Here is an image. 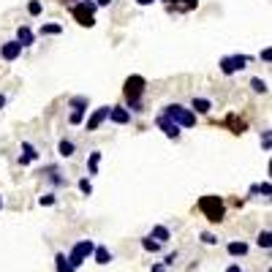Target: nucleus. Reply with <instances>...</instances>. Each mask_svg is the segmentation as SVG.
I'll return each instance as SVG.
<instances>
[{
	"mask_svg": "<svg viewBox=\"0 0 272 272\" xmlns=\"http://www.w3.org/2000/svg\"><path fill=\"white\" fill-rule=\"evenodd\" d=\"M98 163H101V150H93V153H90V158H87L90 177H95V174H98Z\"/></svg>",
	"mask_w": 272,
	"mask_h": 272,
	"instance_id": "nucleus-21",
	"label": "nucleus"
},
{
	"mask_svg": "<svg viewBox=\"0 0 272 272\" xmlns=\"http://www.w3.org/2000/svg\"><path fill=\"white\" fill-rule=\"evenodd\" d=\"M14 41H17L22 49H30V47H33V41H36V33H33L27 25H22V27L17 30V38H14Z\"/></svg>",
	"mask_w": 272,
	"mask_h": 272,
	"instance_id": "nucleus-12",
	"label": "nucleus"
},
{
	"mask_svg": "<svg viewBox=\"0 0 272 272\" xmlns=\"http://www.w3.org/2000/svg\"><path fill=\"white\" fill-rule=\"evenodd\" d=\"M161 114H163L166 120H172L177 128H193L196 125V114L190 112L185 104H177V101H174V104H166V107L161 109Z\"/></svg>",
	"mask_w": 272,
	"mask_h": 272,
	"instance_id": "nucleus-2",
	"label": "nucleus"
},
{
	"mask_svg": "<svg viewBox=\"0 0 272 272\" xmlns=\"http://www.w3.org/2000/svg\"><path fill=\"white\" fill-rule=\"evenodd\" d=\"M163 3H169V8H174V11H190L199 6V0H163Z\"/></svg>",
	"mask_w": 272,
	"mask_h": 272,
	"instance_id": "nucleus-20",
	"label": "nucleus"
},
{
	"mask_svg": "<svg viewBox=\"0 0 272 272\" xmlns=\"http://www.w3.org/2000/svg\"><path fill=\"white\" fill-rule=\"evenodd\" d=\"M3 107H6V95L0 93V109H3Z\"/></svg>",
	"mask_w": 272,
	"mask_h": 272,
	"instance_id": "nucleus-40",
	"label": "nucleus"
},
{
	"mask_svg": "<svg viewBox=\"0 0 272 272\" xmlns=\"http://www.w3.org/2000/svg\"><path fill=\"white\" fill-rule=\"evenodd\" d=\"M95 3L93 0H84V3H74L71 6V14H74V19H77L82 27H93L95 25Z\"/></svg>",
	"mask_w": 272,
	"mask_h": 272,
	"instance_id": "nucleus-4",
	"label": "nucleus"
},
{
	"mask_svg": "<svg viewBox=\"0 0 272 272\" xmlns=\"http://www.w3.org/2000/svg\"><path fill=\"white\" fill-rule=\"evenodd\" d=\"M259 57L264 60V63H270V60H272V49H270V47H267V49H261V54H259Z\"/></svg>",
	"mask_w": 272,
	"mask_h": 272,
	"instance_id": "nucleus-35",
	"label": "nucleus"
},
{
	"mask_svg": "<svg viewBox=\"0 0 272 272\" xmlns=\"http://www.w3.org/2000/svg\"><path fill=\"white\" fill-rule=\"evenodd\" d=\"M250 90H253V93H259V95H264L267 93V82H264V79H259V77L250 79Z\"/></svg>",
	"mask_w": 272,
	"mask_h": 272,
	"instance_id": "nucleus-26",
	"label": "nucleus"
},
{
	"mask_svg": "<svg viewBox=\"0 0 272 272\" xmlns=\"http://www.w3.org/2000/svg\"><path fill=\"white\" fill-rule=\"evenodd\" d=\"M93 250H95V243H93V240H79V243L74 245L71 250H68V259H71L74 267H82L84 261L93 256Z\"/></svg>",
	"mask_w": 272,
	"mask_h": 272,
	"instance_id": "nucleus-5",
	"label": "nucleus"
},
{
	"mask_svg": "<svg viewBox=\"0 0 272 272\" xmlns=\"http://www.w3.org/2000/svg\"><path fill=\"white\" fill-rule=\"evenodd\" d=\"M60 33H63V25H60V22L41 25V30H38V36H60Z\"/></svg>",
	"mask_w": 272,
	"mask_h": 272,
	"instance_id": "nucleus-22",
	"label": "nucleus"
},
{
	"mask_svg": "<svg viewBox=\"0 0 272 272\" xmlns=\"http://www.w3.org/2000/svg\"><path fill=\"white\" fill-rule=\"evenodd\" d=\"M150 237H153L155 243H169L172 240V231H169V226H153V231H150Z\"/></svg>",
	"mask_w": 272,
	"mask_h": 272,
	"instance_id": "nucleus-18",
	"label": "nucleus"
},
{
	"mask_svg": "<svg viewBox=\"0 0 272 272\" xmlns=\"http://www.w3.org/2000/svg\"><path fill=\"white\" fill-rule=\"evenodd\" d=\"M226 253L234 256V259H243V256H248V243H245V240H231V243L226 245Z\"/></svg>",
	"mask_w": 272,
	"mask_h": 272,
	"instance_id": "nucleus-15",
	"label": "nucleus"
},
{
	"mask_svg": "<svg viewBox=\"0 0 272 272\" xmlns=\"http://www.w3.org/2000/svg\"><path fill=\"white\" fill-rule=\"evenodd\" d=\"M3 207H6V201H3V193H0V210H3Z\"/></svg>",
	"mask_w": 272,
	"mask_h": 272,
	"instance_id": "nucleus-41",
	"label": "nucleus"
},
{
	"mask_svg": "<svg viewBox=\"0 0 272 272\" xmlns=\"http://www.w3.org/2000/svg\"><path fill=\"white\" fill-rule=\"evenodd\" d=\"M41 11H44L41 0H30V3H27V14H30V17H38Z\"/></svg>",
	"mask_w": 272,
	"mask_h": 272,
	"instance_id": "nucleus-27",
	"label": "nucleus"
},
{
	"mask_svg": "<svg viewBox=\"0 0 272 272\" xmlns=\"http://www.w3.org/2000/svg\"><path fill=\"white\" fill-rule=\"evenodd\" d=\"M44 180H47L49 185H52V188H68V177H65L63 172H60V166H44Z\"/></svg>",
	"mask_w": 272,
	"mask_h": 272,
	"instance_id": "nucleus-7",
	"label": "nucleus"
},
{
	"mask_svg": "<svg viewBox=\"0 0 272 272\" xmlns=\"http://www.w3.org/2000/svg\"><path fill=\"white\" fill-rule=\"evenodd\" d=\"M250 193H264V196H270V193H272V188H270V183H264V185H253V188H250Z\"/></svg>",
	"mask_w": 272,
	"mask_h": 272,
	"instance_id": "nucleus-31",
	"label": "nucleus"
},
{
	"mask_svg": "<svg viewBox=\"0 0 272 272\" xmlns=\"http://www.w3.org/2000/svg\"><path fill=\"white\" fill-rule=\"evenodd\" d=\"M177 259H180V250H174V253H169L163 259V267H174V264H177Z\"/></svg>",
	"mask_w": 272,
	"mask_h": 272,
	"instance_id": "nucleus-32",
	"label": "nucleus"
},
{
	"mask_svg": "<svg viewBox=\"0 0 272 272\" xmlns=\"http://www.w3.org/2000/svg\"><path fill=\"white\" fill-rule=\"evenodd\" d=\"M188 109H190L193 114H210V112H213V101H210V98H201V95H193Z\"/></svg>",
	"mask_w": 272,
	"mask_h": 272,
	"instance_id": "nucleus-11",
	"label": "nucleus"
},
{
	"mask_svg": "<svg viewBox=\"0 0 272 272\" xmlns=\"http://www.w3.org/2000/svg\"><path fill=\"white\" fill-rule=\"evenodd\" d=\"M142 248H144V250H147V253H158V250H161V248H163V245H161V243H155L153 237H150V234H147V237H142Z\"/></svg>",
	"mask_w": 272,
	"mask_h": 272,
	"instance_id": "nucleus-24",
	"label": "nucleus"
},
{
	"mask_svg": "<svg viewBox=\"0 0 272 272\" xmlns=\"http://www.w3.org/2000/svg\"><path fill=\"white\" fill-rule=\"evenodd\" d=\"M199 213L210 220V223H220L226 215V204L220 196H201L199 199Z\"/></svg>",
	"mask_w": 272,
	"mask_h": 272,
	"instance_id": "nucleus-3",
	"label": "nucleus"
},
{
	"mask_svg": "<svg viewBox=\"0 0 272 272\" xmlns=\"http://www.w3.org/2000/svg\"><path fill=\"white\" fill-rule=\"evenodd\" d=\"M54 201H57V196H54V193H44L41 199H38V204H41V207H52Z\"/></svg>",
	"mask_w": 272,
	"mask_h": 272,
	"instance_id": "nucleus-29",
	"label": "nucleus"
},
{
	"mask_svg": "<svg viewBox=\"0 0 272 272\" xmlns=\"http://www.w3.org/2000/svg\"><path fill=\"white\" fill-rule=\"evenodd\" d=\"M226 272H245V270L240 264H229V267H226Z\"/></svg>",
	"mask_w": 272,
	"mask_h": 272,
	"instance_id": "nucleus-37",
	"label": "nucleus"
},
{
	"mask_svg": "<svg viewBox=\"0 0 272 272\" xmlns=\"http://www.w3.org/2000/svg\"><path fill=\"white\" fill-rule=\"evenodd\" d=\"M57 155L60 158H74V155H77V142H74V139H68V136H65V139H60L57 142Z\"/></svg>",
	"mask_w": 272,
	"mask_h": 272,
	"instance_id": "nucleus-14",
	"label": "nucleus"
},
{
	"mask_svg": "<svg viewBox=\"0 0 272 272\" xmlns=\"http://www.w3.org/2000/svg\"><path fill=\"white\" fill-rule=\"evenodd\" d=\"M139 6H150V3H155V0H136Z\"/></svg>",
	"mask_w": 272,
	"mask_h": 272,
	"instance_id": "nucleus-39",
	"label": "nucleus"
},
{
	"mask_svg": "<svg viewBox=\"0 0 272 272\" xmlns=\"http://www.w3.org/2000/svg\"><path fill=\"white\" fill-rule=\"evenodd\" d=\"M201 243H204V245H215V243H218V237L210 234V231H201Z\"/></svg>",
	"mask_w": 272,
	"mask_h": 272,
	"instance_id": "nucleus-33",
	"label": "nucleus"
},
{
	"mask_svg": "<svg viewBox=\"0 0 272 272\" xmlns=\"http://www.w3.org/2000/svg\"><path fill=\"white\" fill-rule=\"evenodd\" d=\"M22 54V47H19L17 41H6V44H0V57L6 60V63H14V60Z\"/></svg>",
	"mask_w": 272,
	"mask_h": 272,
	"instance_id": "nucleus-10",
	"label": "nucleus"
},
{
	"mask_svg": "<svg viewBox=\"0 0 272 272\" xmlns=\"http://www.w3.org/2000/svg\"><path fill=\"white\" fill-rule=\"evenodd\" d=\"M87 104H90L87 95H74V98L68 101V107L71 109H84V112H87Z\"/></svg>",
	"mask_w": 272,
	"mask_h": 272,
	"instance_id": "nucleus-25",
	"label": "nucleus"
},
{
	"mask_svg": "<svg viewBox=\"0 0 272 272\" xmlns=\"http://www.w3.org/2000/svg\"><path fill=\"white\" fill-rule=\"evenodd\" d=\"M93 259H95V264H112L114 253L107 248V245H95V250H93Z\"/></svg>",
	"mask_w": 272,
	"mask_h": 272,
	"instance_id": "nucleus-17",
	"label": "nucleus"
},
{
	"mask_svg": "<svg viewBox=\"0 0 272 272\" xmlns=\"http://www.w3.org/2000/svg\"><path fill=\"white\" fill-rule=\"evenodd\" d=\"M95 3V8H107V6H112L114 0H93Z\"/></svg>",
	"mask_w": 272,
	"mask_h": 272,
	"instance_id": "nucleus-36",
	"label": "nucleus"
},
{
	"mask_svg": "<svg viewBox=\"0 0 272 272\" xmlns=\"http://www.w3.org/2000/svg\"><path fill=\"white\" fill-rule=\"evenodd\" d=\"M109 120V107H98L93 114H90V120H87V125H84V131L87 134H93V131H98L101 125Z\"/></svg>",
	"mask_w": 272,
	"mask_h": 272,
	"instance_id": "nucleus-8",
	"label": "nucleus"
},
{
	"mask_svg": "<svg viewBox=\"0 0 272 272\" xmlns=\"http://www.w3.org/2000/svg\"><path fill=\"white\" fill-rule=\"evenodd\" d=\"M109 120L114 125H128L131 123V112L125 107H109Z\"/></svg>",
	"mask_w": 272,
	"mask_h": 272,
	"instance_id": "nucleus-13",
	"label": "nucleus"
},
{
	"mask_svg": "<svg viewBox=\"0 0 272 272\" xmlns=\"http://www.w3.org/2000/svg\"><path fill=\"white\" fill-rule=\"evenodd\" d=\"M38 155H41V153H38V150L33 147L30 142H22V155H19V163H22V166H27V163H33V161H38Z\"/></svg>",
	"mask_w": 272,
	"mask_h": 272,
	"instance_id": "nucleus-16",
	"label": "nucleus"
},
{
	"mask_svg": "<svg viewBox=\"0 0 272 272\" xmlns=\"http://www.w3.org/2000/svg\"><path fill=\"white\" fill-rule=\"evenodd\" d=\"M155 125H158L161 131H163L169 139H174V142H180V136H183V128H177V125L172 123V120H166L163 114L158 112V117H155Z\"/></svg>",
	"mask_w": 272,
	"mask_h": 272,
	"instance_id": "nucleus-9",
	"label": "nucleus"
},
{
	"mask_svg": "<svg viewBox=\"0 0 272 272\" xmlns=\"http://www.w3.org/2000/svg\"><path fill=\"white\" fill-rule=\"evenodd\" d=\"M79 190H82L84 196H90V193H93V185H90V180H87V177H82V180H79Z\"/></svg>",
	"mask_w": 272,
	"mask_h": 272,
	"instance_id": "nucleus-30",
	"label": "nucleus"
},
{
	"mask_svg": "<svg viewBox=\"0 0 272 272\" xmlns=\"http://www.w3.org/2000/svg\"><path fill=\"white\" fill-rule=\"evenodd\" d=\"M82 120H84V109H74V112L68 114V123L71 125H79Z\"/></svg>",
	"mask_w": 272,
	"mask_h": 272,
	"instance_id": "nucleus-28",
	"label": "nucleus"
},
{
	"mask_svg": "<svg viewBox=\"0 0 272 272\" xmlns=\"http://www.w3.org/2000/svg\"><path fill=\"white\" fill-rule=\"evenodd\" d=\"M245 65H248V57H245V54H226V57H220V74L231 77V74H237V71H245Z\"/></svg>",
	"mask_w": 272,
	"mask_h": 272,
	"instance_id": "nucleus-6",
	"label": "nucleus"
},
{
	"mask_svg": "<svg viewBox=\"0 0 272 272\" xmlns=\"http://www.w3.org/2000/svg\"><path fill=\"white\" fill-rule=\"evenodd\" d=\"M54 270L57 272H77V267L71 264V259H68L65 253H57L54 256Z\"/></svg>",
	"mask_w": 272,
	"mask_h": 272,
	"instance_id": "nucleus-19",
	"label": "nucleus"
},
{
	"mask_svg": "<svg viewBox=\"0 0 272 272\" xmlns=\"http://www.w3.org/2000/svg\"><path fill=\"white\" fill-rule=\"evenodd\" d=\"M125 109L134 114H144V79L142 77H128L125 79Z\"/></svg>",
	"mask_w": 272,
	"mask_h": 272,
	"instance_id": "nucleus-1",
	"label": "nucleus"
},
{
	"mask_svg": "<svg viewBox=\"0 0 272 272\" xmlns=\"http://www.w3.org/2000/svg\"><path fill=\"white\" fill-rule=\"evenodd\" d=\"M261 144H264V150L272 147V134H270V131H264V134H261Z\"/></svg>",
	"mask_w": 272,
	"mask_h": 272,
	"instance_id": "nucleus-34",
	"label": "nucleus"
},
{
	"mask_svg": "<svg viewBox=\"0 0 272 272\" xmlns=\"http://www.w3.org/2000/svg\"><path fill=\"white\" fill-rule=\"evenodd\" d=\"M153 272H166V267L163 264H153Z\"/></svg>",
	"mask_w": 272,
	"mask_h": 272,
	"instance_id": "nucleus-38",
	"label": "nucleus"
},
{
	"mask_svg": "<svg viewBox=\"0 0 272 272\" xmlns=\"http://www.w3.org/2000/svg\"><path fill=\"white\" fill-rule=\"evenodd\" d=\"M256 245H259V248H264V250L272 248V234H270V229H264L259 237H256Z\"/></svg>",
	"mask_w": 272,
	"mask_h": 272,
	"instance_id": "nucleus-23",
	"label": "nucleus"
}]
</instances>
